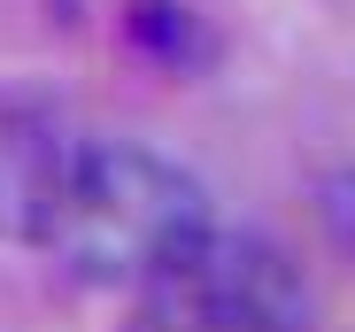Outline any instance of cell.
<instances>
[{"label":"cell","mask_w":355,"mask_h":332,"mask_svg":"<svg viewBox=\"0 0 355 332\" xmlns=\"http://www.w3.org/2000/svg\"><path fill=\"white\" fill-rule=\"evenodd\" d=\"M216 225L209 186L178 155L147 139H101L78 132L54 193L39 209V255L54 270H70L78 286H147L155 270H170L201 232Z\"/></svg>","instance_id":"6da1fadb"},{"label":"cell","mask_w":355,"mask_h":332,"mask_svg":"<svg viewBox=\"0 0 355 332\" xmlns=\"http://www.w3.org/2000/svg\"><path fill=\"white\" fill-rule=\"evenodd\" d=\"M124 332H309V286L286 247L209 225L170 270L132 294Z\"/></svg>","instance_id":"7a4b0ae2"},{"label":"cell","mask_w":355,"mask_h":332,"mask_svg":"<svg viewBox=\"0 0 355 332\" xmlns=\"http://www.w3.org/2000/svg\"><path fill=\"white\" fill-rule=\"evenodd\" d=\"M8 255H16V240H8V225H0V263H8Z\"/></svg>","instance_id":"3957f363"}]
</instances>
